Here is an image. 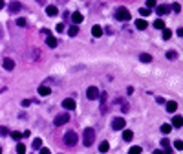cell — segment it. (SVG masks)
<instances>
[{"instance_id":"6da1fadb","label":"cell","mask_w":183,"mask_h":154,"mask_svg":"<svg viewBox=\"0 0 183 154\" xmlns=\"http://www.w3.org/2000/svg\"><path fill=\"white\" fill-rule=\"evenodd\" d=\"M77 141H79V138H77V134H75L73 130H70V132H66V134H64V143H66L68 147L77 145Z\"/></svg>"},{"instance_id":"7a4b0ae2","label":"cell","mask_w":183,"mask_h":154,"mask_svg":"<svg viewBox=\"0 0 183 154\" xmlns=\"http://www.w3.org/2000/svg\"><path fill=\"white\" fill-rule=\"evenodd\" d=\"M93 139H95V132H93V129H86L84 130V138H83L84 147H90L93 143Z\"/></svg>"},{"instance_id":"3957f363","label":"cell","mask_w":183,"mask_h":154,"mask_svg":"<svg viewBox=\"0 0 183 154\" xmlns=\"http://www.w3.org/2000/svg\"><path fill=\"white\" fill-rule=\"evenodd\" d=\"M116 18H117V20H123V22H126V20L130 18V13H128L126 8H117V9H116Z\"/></svg>"},{"instance_id":"277c9868","label":"cell","mask_w":183,"mask_h":154,"mask_svg":"<svg viewBox=\"0 0 183 154\" xmlns=\"http://www.w3.org/2000/svg\"><path fill=\"white\" fill-rule=\"evenodd\" d=\"M99 88H95V86H90V88H88L86 90V97H88V99H90V101H93V99H97V97H99Z\"/></svg>"},{"instance_id":"5b68a950","label":"cell","mask_w":183,"mask_h":154,"mask_svg":"<svg viewBox=\"0 0 183 154\" xmlns=\"http://www.w3.org/2000/svg\"><path fill=\"white\" fill-rule=\"evenodd\" d=\"M68 121H70V116H68V114H60V116H57V117H55L53 125H55V127H60V125H66Z\"/></svg>"},{"instance_id":"8992f818","label":"cell","mask_w":183,"mask_h":154,"mask_svg":"<svg viewBox=\"0 0 183 154\" xmlns=\"http://www.w3.org/2000/svg\"><path fill=\"white\" fill-rule=\"evenodd\" d=\"M125 125H126V121L123 119V117H117V119L112 121V129H114V130H123Z\"/></svg>"},{"instance_id":"52a82bcc","label":"cell","mask_w":183,"mask_h":154,"mask_svg":"<svg viewBox=\"0 0 183 154\" xmlns=\"http://www.w3.org/2000/svg\"><path fill=\"white\" fill-rule=\"evenodd\" d=\"M168 11H170V6H167V4L156 6V13H158V17H165Z\"/></svg>"},{"instance_id":"ba28073f","label":"cell","mask_w":183,"mask_h":154,"mask_svg":"<svg viewBox=\"0 0 183 154\" xmlns=\"http://www.w3.org/2000/svg\"><path fill=\"white\" fill-rule=\"evenodd\" d=\"M62 107H64L66 110H73V108H75V101H73L72 97H68V99L62 101Z\"/></svg>"},{"instance_id":"9c48e42d","label":"cell","mask_w":183,"mask_h":154,"mask_svg":"<svg viewBox=\"0 0 183 154\" xmlns=\"http://www.w3.org/2000/svg\"><path fill=\"white\" fill-rule=\"evenodd\" d=\"M99 97H101V114H106V110H108V107H106V94H99Z\"/></svg>"},{"instance_id":"30bf717a","label":"cell","mask_w":183,"mask_h":154,"mask_svg":"<svg viewBox=\"0 0 183 154\" xmlns=\"http://www.w3.org/2000/svg\"><path fill=\"white\" fill-rule=\"evenodd\" d=\"M8 9H9V13H18L20 11V2H11L8 6Z\"/></svg>"},{"instance_id":"8fae6325","label":"cell","mask_w":183,"mask_h":154,"mask_svg":"<svg viewBox=\"0 0 183 154\" xmlns=\"http://www.w3.org/2000/svg\"><path fill=\"white\" fill-rule=\"evenodd\" d=\"M39 94H40V95H50V94H51V88L46 86V85H40V86H39Z\"/></svg>"},{"instance_id":"7c38bea8","label":"cell","mask_w":183,"mask_h":154,"mask_svg":"<svg viewBox=\"0 0 183 154\" xmlns=\"http://www.w3.org/2000/svg\"><path fill=\"white\" fill-rule=\"evenodd\" d=\"M135 28H137V30H147V28H148V24H147V20H143V18H137V20H135Z\"/></svg>"},{"instance_id":"4fadbf2b","label":"cell","mask_w":183,"mask_h":154,"mask_svg":"<svg viewBox=\"0 0 183 154\" xmlns=\"http://www.w3.org/2000/svg\"><path fill=\"white\" fill-rule=\"evenodd\" d=\"M46 44H48V48H55L57 46V39L51 37V35H48V37H46Z\"/></svg>"},{"instance_id":"5bb4252c","label":"cell","mask_w":183,"mask_h":154,"mask_svg":"<svg viewBox=\"0 0 183 154\" xmlns=\"http://www.w3.org/2000/svg\"><path fill=\"white\" fill-rule=\"evenodd\" d=\"M59 13V9L55 8V6H48V8H46V15H50V17H55Z\"/></svg>"},{"instance_id":"9a60e30c","label":"cell","mask_w":183,"mask_h":154,"mask_svg":"<svg viewBox=\"0 0 183 154\" xmlns=\"http://www.w3.org/2000/svg\"><path fill=\"white\" fill-rule=\"evenodd\" d=\"M183 125V117L181 116H174L172 117V127H181Z\"/></svg>"},{"instance_id":"2e32d148","label":"cell","mask_w":183,"mask_h":154,"mask_svg":"<svg viewBox=\"0 0 183 154\" xmlns=\"http://www.w3.org/2000/svg\"><path fill=\"white\" fill-rule=\"evenodd\" d=\"M4 68L6 70H13L15 68V61L13 59H4Z\"/></svg>"},{"instance_id":"e0dca14e","label":"cell","mask_w":183,"mask_h":154,"mask_svg":"<svg viewBox=\"0 0 183 154\" xmlns=\"http://www.w3.org/2000/svg\"><path fill=\"white\" fill-rule=\"evenodd\" d=\"M92 35L93 37H101V35H103V28L101 26H93L92 28Z\"/></svg>"},{"instance_id":"ac0fdd59","label":"cell","mask_w":183,"mask_h":154,"mask_svg":"<svg viewBox=\"0 0 183 154\" xmlns=\"http://www.w3.org/2000/svg\"><path fill=\"white\" fill-rule=\"evenodd\" d=\"M132 138H134L132 130H123V139H125V141H132Z\"/></svg>"},{"instance_id":"d6986e66","label":"cell","mask_w":183,"mask_h":154,"mask_svg":"<svg viewBox=\"0 0 183 154\" xmlns=\"http://www.w3.org/2000/svg\"><path fill=\"white\" fill-rule=\"evenodd\" d=\"M72 20H73V22H75V24H81V22H83V15H81V13H73V15H72Z\"/></svg>"},{"instance_id":"ffe728a7","label":"cell","mask_w":183,"mask_h":154,"mask_svg":"<svg viewBox=\"0 0 183 154\" xmlns=\"http://www.w3.org/2000/svg\"><path fill=\"white\" fill-rule=\"evenodd\" d=\"M117 105H121V110H123V112H128V110H130V107H128V103H126L125 99H117Z\"/></svg>"},{"instance_id":"44dd1931","label":"cell","mask_w":183,"mask_h":154,"mask_svg":"<svg viewBox=\"0 0 183 154\" xmlns=\"http://www.w3.org/2000/svg\"><path fill=\"white\" fill-rule=\"evenodd\" d=\"M139 61H141V62H145V64H148V62L152 61V57H150L148 53H141V55H139Z\"/></svg>"},{"instance_id":"7402d4cb","label":"cell","mask_w":183,"mask_h":154,"mask_svg":"<svg viewBox=\"0 0 183 154\" xmlns=\"http://www.w3.org/2000/svg\"><path fill=\"white\" fill-rule=\"evenodd\" d=\"M176 108H178V103L176 101H168L167 103V110L168 112H176Z\"/></svg>"},{"instance_id":"603a6c76","label":"cell","mask_w":183,"mask_h":154,"mask_svg":"<svg viewBox=\"0 0 183 154\" xmlns=\"http://www.w3.org/2000/svg\"><path fill=\"white\" fill-rule=\"evenodd\" d=\"M154 28H158V30H165V22L161 18H158V20H154Z\"/></svg>"},{"instance_id":"cb8c5ba5","label":"cell","mask_w":183,"mask_h":154,"mask_svg":"<svg viewBox=\"0 0 183 154\" xmlns=\"http://www.w3.org/2000/svg\"><path fill=\"white\" fill-rule=\"evenodd\" d=\"M108 149H110V145H108V141H103L99 145V152H108Z\"/></svg>"},{"instance_id":"d4e9b609","label":"cell","mask_w":183,"mask_h":154,"mask_svg":"<svg viewBox=\"0 0 183 154\" xmlns=\"http://www.w3.org/2000/svg\"><path fill=\"white\" fill-rule=\"evenodd\" d=\"M77 33H79V28L77 26H72L70 30H68V35H70V37H75Z\"/></svg>"},{"instance_id":"484cf974","label":"cell","mask_w":183,"mask_h":154,"mask_svg":"<svg viewBox=\"0 0 183 154\" xmlns=\"http://www.w3.org/2000/svg\"><path fill=\"white\" fill-rule=\"evenodd\" d=\"M170 129H172V125H168V123H163V125H161V132H163V134H168V132H170Z\"/></svg>"},{"instance_id":"4316f807","label":"cell","mask_w":183,"mask_h":154,"mask_svg":"<svg viewBox=\"0 0 183 154\" xmlns=\"http://www.w3.org/2000/svg\"><path fill=\"white\" fill-rule=\"evenodd\" d=\"M40 147H42V139L35 138V139H33V149H40Z\"/></svg>"},{"instance_id":"83f0119b","label":"cell","mask_w":183,"mask_h":154,"mask_svg":"<svg viewBox=\"0 0 183 154\" xmlns=\"http://www.w3.org/2000/svg\"><path fill=\"white\" fill-rule=\"evenodd\" d=\"M17 152H18V154H26V147H24L22 143H18V145H17Z\"/></svg>"},{"instance_id":"f1b7e54d","label":"cell","mask_w":183,"mask_h":154,"mask_svg":"<svg viewBox=\"0 0 183 154\" xmlns=\"http://www.w3.org/2000/svg\"><path fill=\"white\" fill-rule=\"evenodd\" d=\"M128 154H141V147H132V149L128 150Z\"/></svg>"},{"instance_id":"f546056e","label":"cell","mask_w":183,"mask_h":154,"mask_svg":"<svg viewBox=\"0 0 183 154\" xmlns=\"http://www.w3.org/2000/svg\"><path fill=\"white\" fill-rule=\"evenodd\" d=\"M156 6H158V4H156V0H147V8H148V9L156 8Z\"/></svg>"},{"instance_id":"4dcf8cb0","label":"cell","mask_w":183,"mask_h":154,"mask_svg":"<svg viewBox=\"0 0 183 154\" xmlns=\"http://www.w3.org/2000/svg\"><path fill=\"white\" fill-rule=\"evenodd\" d=\"M0 136H2V138L4 136H9V130L6 129V127H0Z\"/></svg>"},{"instance_id":"1f68e13d","label":"cell","mask_w":183,"mask_h":154,"mask_svg":"<svg viewBox=\"0 0 183 154\" xmlns=\"http://www.w3.org/2000/svg\"><path fill=\"white\" fill-rule=\"evenodd\" d=\"M9 134H11V138H13V139H17V141H18L20 138H22V134H20V132H9Z\"/></svg>"},{"instance_id":"d6a6232c","label":"cell","mask_w":183,"mask_h":154,"mask_svg":"<svg viewBox=\"0 0 183 154\" xmlns=\"http://www.w3.org/2000/svg\"><path fill=\"white\" fill-rule=\"evenodd\" d=\"M139 13H141L143 17H148V15H150V9H148V8H143V9H139Z\"/></svg>"},{"instance_id":"836d02e7","label":"cell","mask_w":183,"mask_h":154,"mask_svg":"<svg viewBox=\"0 0 183 154\" xmlns=\"http://www.w3.org/2000/svg\"><path fill=\"white\" fill-rule=\"evenodd\" d=\"M174 147H176L178 150H181V149H183V141H181V139H178V141H174Z\"/></svg>"},{"instance_id":"e575fe53","label":"cell","mask_w":183,"mask_h":154,"mask_svg":"<svg viewBox=\"0 0 183 154\" xmlns=\"http://www.w3.org/2000/svg\"><path fill=\"white\" fill-rule=\"evenodd\" d=\"M170 35H172V33L165 28V30H163V39H165V40H168V39H170Z\"/></svg>"},{"instance_id":"d590c367","label":"cell","mask_w":183,"mask_h":154,"mask_svg":"<svg viewBox=\"0 0 183 154\" xmlns=\"http://www.w3.org/2000/svg\"><path fill=\"white\" fill-rule=\"evenodd\" d=\"M167 57L170 59V61H174L176 57H178V53H176V52H168V53H167Z\"/></svg>"},{"instance_id":"8d00e7d4","label":"cell","mask_w":183,"mask_h":154,"mask_svg":"<svg viewBox=\"0 0 183 154\" xmlns=\"http://www.w3.org/2000/svg\"><path fill=\"white\" fill-rule=\"evenodd\" d=\"M168 145H170V141H168L167 138H163V139H161V147H163V149H167Z\"/></svg>"},{"instance_id":"74e56055","label":"cell","mask_w":183,"mask_h":154,"mask_svg":"<svg viewBox=\"0 0 183 154\" xmlns=\"http://www.w3.org/2000/svg\"><path fill=\"white\" fill-rule=\"evenodd\" d=\"M31 105H33V101H29V99H24V101H22V107H26V108L31 107Z\"/></svg>"},{"instance_id":"f35d334b","label":"cell","mask_w":183,"mask_h":154,"mask_svg":"<svg viewBox=\"0 0 183 154\" xmlns=\"http://www.w3.org/2000/svg\"><path fill=\"white\" fill-rule=\"evenodd\" d=\"M170 9H174L176 13H179V11H181V6H179V4H174V6H172Z\"/></svg>"},{"instance_id":"ab89813d","label":"cell","mask_w":183,"mask_h":154,"mask_svg":"<svg viewBox=\"0 0 183 154\" xmlns=\"http://www.w3.org/2000/svg\"><path fill=\"white\" fill-rule=\"evenodd\" d=\"M17 24L18 26H26V20L24 18H17Z\"/></svg>"},{"instance_id":"60d3db41","label":"cell","mask_w":183,"mask_h":154,"mask_svg":"<svg viewBox=\"0 0 183 154\" xmlns=\"http://www.w3.org/2000/svg\"><path fill=\"white\" fill-rule=\"evenodd\" d=\"M39 57H40V52H39V50H35V52H33V59H35V61H37Z\"/></svg>"},{"instance_id":"b9f144b4","label":"cell","mask_w":183,"mask_h":154,"mask_svg":"<svg viewBox=\"0 0 183 154\" xmlns=\"http://www.w3.org/2000/svg\"><path fill=\"white\" fill-rule=\"evenodd\" d=\"M57 31L62 33V31H64V24H57Z\"/></svg>"},{"instance_id":"7bdbcfd3","label":"cell","mask_w":183,"mask_h":154,"mask_svg":"<svg viewBox=\"0 0 183 154\" xmlns=\"http://www.w3.org/2000/svg\"><path fill=\"white\" fill-rule=\"evenodd\" d=\"M176 33H178V37L181 39V37H183V28H179V30H178V31H176Z\"/></svg>"},{"instance_id":"ee69618b","label":"cell","mask_w":183,"mask_h":154,"mask_svg":"<svg viewBox=\"0 0 183 154\" xmlns=\"http://www.w3.org/2000/svg\"><path fill=\"white\" fill-rule=\"evenodd\" d=\"M40 154H51L50 149H40Z\"/></svg>"},{"instance_id":"f6af8a7d","label":"cell","mask_w":183,"mask_h":154,"mask_svg":"<svg viewBox=\"0 0 183 154\" xmlns=\"http://www.w3.org/2000/svg\"><path fill=\"white\" fill-rule=\"evenodd\" d=\"M152 154H165V152H163V150H154Z\"/></svg>"},{"instance_id":"bcb514c9","label":"cell","mask_w":183,"mask_h":154,"mask_svg":"<svg viewBox=\"0 0 183 154\" xmlns=\"http://www.w3.org/2000/svg\"><path fill=\"white\" fill-rule=\"evenodd\" d=\"M4 6H6V2H4V0H0V9H2Z\"/></svg>"},{"instance_id":"7dc6e473","label":"cell","mask_w":183,"mask_h":154,"mask_svg":"<svg viewBox=\"0 0 183 154\" xmlns=\"http://www.w3.org/2000/svg\"><path fill=\"white\" fill-rule=\"evenodd\" d=\"M46 2V0H37V4H44Z\"/></svg>"},{"instance_id":"c3c4849f","label":"cell","mask_w":183,"mask_h":154,"mask_svg":"<svg viewBox=\"0 0 183 154\" xmlns=\"http://www.w3.org/2000/svg\"><path fill=\"white\" fill-rule=\"evenodd\" d=\"M0 39H2V28H0Z\"/></svg>"},{"instance_id":"681fc988","label":"cell","mask_w":183,"mask_h":154,"mask_svg":"<svg viewBox=\"0 0 183 154\" xmlns=\"http://www.w3.org/2000/svg\"><path fill=\"white\" fill-rule=\"evenodd\" d=\"M0 154H2V149H0Z\"/></svg>"},{"instance_id":"f907efd6","label":"cell","mask_w":183,"mask_h":154,"mask_svg":"<svg viewBox=\"0 0 183 154\" xmlns=\"http://www.w3.org/2000/svg\"><path fill=\"white\" fill-rule=\"evenodd\" d=\"M0 94H2V90H0Z\"/></svg>"}]
</instances>
